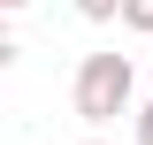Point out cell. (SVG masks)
I'll list each match as a JSON object with an SVG mask.
<instances>
[{"mask_svg":"<svg viewBox=\"0 0 153 145\" xmlns=\"http://www.w3.org/2000/svg\"><path fill=\"white\" fill-rule=\"evenodd\" d=\"M69 99H76V115H84L92 130L115 122V115H130V99H138V69H130V54H84V61H76Z\"/></svg>","mask_w":153,"mask_h":145,"instance_id":"1","label":"cell"},{"mask_svg":"<svg viewBox=\"0 0 153 145\" xmlns=\"http://www.w3.org/2000/svg\"><path fill=\"white\" fill-rule=\"evenodd\" d=\"M115 23H123V31H138V38H153V0H123V8H115Z\"/></svg>","mask_w":153,"mask_h":145,"instance_id":"2","label":"cell"},{"mask_svg":"<svg viewBox=\"0 0 153 145\" xmlns=\"http://www.w3.org/2000/svg\"><path fill=\"white\" fill-rule=\"evenodd\" d=\"M69 8H76L84 23H115V8H123V0H69Z\"/></svg>","mask_w":153,"mask_h":145,"instance_id":"3","label":"cell"},{"mask_svg":"<svg viewBox=\"0 0 153 145\" xmlns=\"http://www.w3.org/2000/svg\"><path fill=\"white\" fill-rule=\"evenodd\" d=\"M130 115H138V122H130V138H138V145H153V99H146V107H130Z\"/></svg>","mask_w":153,"mask_h":145,"instance_id":"4","label":"cell"},{"mask_svg":"<svg viewBox=\"0 0 153 145\" xmlns=\"http://www.w3.org/2000/svg\"><path fill=\"white\" fill-rule=\"evenodd\" d=\"M0 69H16V31H8V16H0Z\"/></svg>","mask_w":153,"mask_h":145,"instance_id":"5","label":"cell"},{"mask_svg":"<svg viewBox=\"0 0 153 145\" xmlns=\"http://www.w3.org/2000/svg\"><path fill=\"white\" fill-rule=\"evenodd\" d=\"M16 8H23V0H0V16H16Z\"/></svg>","mask_w":153,"mask_h":145,"instance_id":"6","label":"cell"},{"mask_svg":"<svg viewBox=\"0 0 153 145\" xmlns=\"http://www.w3.org/2000/svg\"><path fill=\"white\" fill-rule=\"evenodd\" d=\"M84 145H107V138H84Z\"/></svg>","mask_w":153,"mask_h":145,"instance_id":"7","label":"cell"}]
</instances>
